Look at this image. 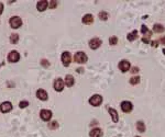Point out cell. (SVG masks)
Wrapping results in <instances>:
<instances>
[{
    "mask_svg": "<svg viewBox=\"0 0 165 137\" xmlns=\"http://www.w3.org/2000/svg\"><path fill=\"white\" fill-rule=\"evenodd\" d=\"M74 61L78 64H85L88 61V57L86 55L85 52H77L75 55H74Z\"/></svg>",
    "mask_w": 165,
    "mask_h": 137,
    "instance_id": "obj_1",
    "label": "cell"
},
{
    "mask_svg": "<svg viewBox=\"0 0 165 137\" xmlns=\"http://www.w3.org/2000/svg\"><path fill=\"white\" fill-rule=\"evenodd\" d=\"M22 19L20 18V16H12V18L9 19V24H10V27L12 29H18L20 28L21 25H22Z\"/></svg>",
    "mask_w": 165,
    "mask_h": 137,
    "instance_id": "obj_2",
    "label": "cell"
},
{
    "mask_svg": "<svg viewBox=\"0 0 165 137\" xmlns=\"http://www.w3.org/2000/svg\"><path fill=\"white\" fill-rule=\"evenodd\" d=\"M89 103H90V105H93V106H99L102 103V97L99 96V95L92 96V97H90V99H89Z\"/></svg>",
    "mask_w": 165,
    "mask_h": 137,
    "instance_id": "obj_3",
    "label": "cell"
},
{
    "mask_svg": "<svg viewBox=\"0 0 165 137\" xmlns=\"http://www.w3.org/2000/svg\"><path fill=\"white\" fill-rule=\"evenodd\" d=\"M20 61V54L17 52V50H11V52L8 54V62L13 64V63H18Z\"/></svg>",
    "mask_w": 165,
    "mask_h": 137,
    "instance_id": "obj_4",
    "label": "cell"
},
{
    "mask_svg": "<svg viewBox=\"0 0 165 137\" xmlns=\"http://www.w3.org/2000/svg\"><path fill=\"white\" fill-rule=\"evenodd\" d=\"M61 59H62V63L65 67H68L69 64L72 62V55L69 52H63L62 56H61Z\"/></svg>",
    "mask_w": 165,
    "mask_h": 137,
    "instance_id": "obj_5",
    "label": "cell"
},
{
    "mask_svg": "<svg viewBox=\"0 0 165 137\" xmlns=\"http://www.w3.org/2000/svg\"><path fill=\"white\" fill-rule=\"evenodd\" d=\"M120 108L124 113H130L133 110V104L130 101H123V102H121Z\"/></svg>",
    "mask_w": 165,
    "mask_h": 137,
    "instance_id": "obj_6",
    "label": "cell"
},
{
    "mask_svg": "<svg viewBox=\"0 0 165 137\" xmlns=\"http://www.w3.org/2000/svg\"><path fill=\"white\" fill-rule=\"evenodd\" d=\"M88 44H89V47L92 49H97L98 47H100V45L102 44V41L98 37H93L92 40L89 41Z\"/></svg>",
    "mask_w": 165,
    "mask_h": 137,
    "instance_id": "obj_7",
    "label": "cell"
},
{
    "mask_svg": "<svg viewBox=\"0 0 165 137\" xmlns=\"http://www.w3.org/2000/svg\"><path fill=\"white\" fill-rule=\"evenodd\" d=\"M64 85H65V82H64V80H63L62 78H57V79L54 80L53 87H54V89H55L57 92H62V91H63Z\"/></svg>",
    "mask_w": 165,
    "mask_h": 137,
    "instance_id": "obj_8",
    "label": "cell"
},
{
    "mask_svg": "<svg viewBox=\"0 0 165 137\" xmlns=\"http://www.w3.org/2000/svg\"><path fill=\"white\" fill-rule=\"evenodd\" d=\"M12 109H13V105H12L11 102H9V101H6V102H3V103L0 104V111H1L2 113L10 112Z\"/></svg>",
    "mask_w": 165,
    "mask_h": 137,
    "instance_id": "obj_9",
    "label": "cell"
},
{
    "mask_svg": "<svg viewBox=\"0 0 165 137\" xmlns=\"http://www.w3.org/2000/svg\"><path fill=\"white\" fill-rule=\"evenodd\" d=\"M52 115H53V113H52V111H50V110H42L40 112V117L45 122L50 121L52 118Z\"/></svg>",
    "mask_w": 165,
    "mask_h": 137,
    "instance_id": "obj_10",
    "label": "cell"
},
{
    "mask_svg": "<svg viewBox=\"0 0 165 137\" xmlns=\"http://www.w3.org/2000/svg\"><path fill=\"white\" fill-rule=\"evenodd\" d=\"M118 67H119V69L122 71V72H127V71L130 69L131 65H130V62H128V61H125V59H123V61H121V62L118 64Z\"/></svg>",
    "mask_w": 165,
    "mask_h": 137,
    "instance_id": "obj_11",
    "label": "cell"
},
{
    "mask_svg": "<svg viewBox=\"0 0 165 137\" xmlns=\"http://www.w3.org/2000/svg\"><path fill=\"white\" fill-rule=\"evenodd\" d=\"M36 97H38L41 101H46L47 99H49V95H47V92L45 91L44 89H38Z\"/></svg>",
    "mask_w": 165,
    "mask_h": 137,
    "instance_id": "obj_12",
    "label": "cell"
},
{
    "mask_svg": "<svg viewBox=\"0 0 165 137\" xmlns=\"http://www.w3.org/2000/svg\"><path fill=\"white\" fill-rule=\"evenodd\" d=\"M47 7H49V2L45 1V0H41V1H38L36 3V9L40 12H43Z\"/></svg>",
    "mask_w": 165,
    "mask_h": 137,
    "instance_id": "obj_13",
    "label": "cell"
},
{
    "mask_svg": "<svg viewBox=\"0 0 165 137\" xmlns=\"http://www.w3.org/2000/svg\"><path fill=\"white\" fill-rule=\"evenodd\" d=\"M108 112H109V114H110V116H111V118H112V122H115V123H117L119 121V114H118V112L115 110V109H112V108H108Z\"/></svg>",
    "mask_w": 165,
    "mask_h": 137,
    "instance_id": "obj_14",
    "label": "cell"
},
{
    "mask_svg": "<svg viewBox=\"0 0 165 137\" xmlns=\"http://www.w3.org/2000/svg\"><path fill=\"white\" fill-rule=\"evenodd\" d=\"M65 85H67V87H73L74 83H75V79H74V77L72 75H67L66 77H65Z\"/></svg>",
    "mask_w": 165,
    "mask_h": 137,
    "instance_id": "obj_15",
    "label": "cell"
},
{
    "mask_svg": "<svg viewBox=\"0 0 165 137\" xmlns=\"http://www.w3.org/2000/svg\"><path fill=\"white\" fill-rule=\"evenodd\" d=\"M81 21H82V23H84V24L89 25V24H92L94 22V16L92 14H86V15L82 16Z\"/></svg>",
    "mask_w": 165,
    "mask_h": 137,
    "instance_id": "obj_16",
    "label": "cell"
},
{
    "mask_svg": "<svg viewBox=\"0 0 165 137\" xmlns=\"http://www.w3.org/2000/svg\"><path fill=\"white\" fill-rule=\"evenodd\" d=\"M90 137H102V131L100 128H94L89 133Z\"/></svg>",
    "mask_w": 165,
    "mask_h": 137,
    "instance_id": "obj_17",
    "label": "cell"
},
{
    "mask_svg": "<svg viewBox=\"0 0 165 137\" xmlns=\"http://www.w3.org/2000/svg\"><path fill=\"white\" fill-rule=\"evenodd\" d=\"M136 126H137V130L140 133H144L145 132V124H144V122L138 121L137 124H136Z\"/></svg>",
    "mask_w": 165,
    "mask_h": 137,
    "instance_id": "obj_18",
    "label": "cell"
},
{
    "mask_svg": "<svg viewBox=\"0 0 165 137\" xmlns=\"http://www.w3.org/2000/svg\"><path fill=\"white\" fill-rule=\"evenodd\" d=\"M165 31V28L162 24H154L153 25V32L155 33H162Z\"/></svg>",
    "mask_w": 165,
    "mask_h": 137,
    "instance_id": "obj_19",
    "label": "cell"
},
{
    "mask_svg": "<svg viewBox=\"0 0 165 137\" xmlns=\"http://www.w3.org/2000/svg\"><path fill=\"white\" fill-rule=\"evenodd\" d=\"M137 36H138V31H137V30H134V31H132L131 33H129V34H128L127 38H128V40H129L130 42H133V41L137 38Z\"/></svg>",
    "mask_w": 165,
    "mask_h": 137,
    "instance_id": "obj_20",
    "label": "cell"
},
{
    "mask_svg": "<svg viewBox=\"0 0 165 137\" xmlns=\"http://www.w3.org/2000/svg\"><path fill=\"white\" fill-rule=\"evenodd\" d=\"M129 82H130V84H131V85L139 84V83H140V77H139V76H133L132 78H130Z\"/></svg>",
    "mask_w": 165,
    "mask_h": 137,
    "instance_id": "obj_21",
    "label": "cell"
},
{
    "mask_svg": "<svg viewBox=\"0 0 165 137\" xmlns=\"http://www.w3.org/2000/svg\"><path fill=\"white\" fill-rule=\"evenodd\" d=\"M19 42V34L13 33L10 35V43L11 44H17Z\"/></svg>",
    "mask_w": 165,
    "mask_h": 137,
    "instance_id": "obj_22",
    "label": "cell"
},
{
    "mask_svg": "<svg viewBox=\"0 0 165 137\" xmlns=\"http://www.w3.org/2000/svg\"><path fill=\"white\" fill-rule=\"evenodd\" d=\"M141 32L144 34V36H151V34H152V32L150 31L149 29H147V27H146V25H144V24L141 27Z\"/></svg>",
    "mask_w": 165,
    "mask_h": 137,
    "instance_id": "obj_23",
    "label": "cell"
},
{
    "mask_svg": "<svg viewBox=\"0 0 165 137\" xmlns=\"http://www.w3.org/2000/svg\"><path fill=\"white\" fill-rule=\"evenodd\" d=\"M108 12H106V11H101L100 13H99V19L100 20H102V21H107L108 20Z\"/></svg>",
    "mask_w": 165,
    "mask_h": 137,
    "instance_id": "obj_24",
    "label": "cell"
},
{
    "mask_svg": "<svg viewBox=\"0 0 165 137\" xmlns=\"http://www.w3.org/2000/svg\"><path fill=\"white\" fill-rule=\"evenodd\" d=\"M109 44L110 45H116V44H118V37L117 36H110L109 37Z\"/></svg>",
    "mask_w": 165,
    "mask_h": 137,
    "instance_id": "obj_25",
    "label": "cell"
},
{
    "mask_svg": "<svg viewBox=\"0 0 165 137\" xmlns=\"http://www.w3.org/2000/svg\"><path fill=\"white\" fill-rule=\"evenodd\" d=\"M29 101H27V100H23V101H21L20 103H19V108L20 109H25L27 106H29Z\"/></svg>",
    "mask_w": 165,
    "mask_h": 137,
    "instance_id": "obj_26",
    "label": "cell"
},
{
    "mask_svg": "<svg viewBox=\"0 0 165 137\" xmlns=\"http://www.w3.org/2000/svg\"><path fill=\"white\" fill-rule=\"evenodd\" d=\"M56 7H57V1H54V0L49 1V8H51V9H55Z\"/></svg>",
    "mask_w": 165,
    "mask_h": 137,
    "instance_id": "obj_27",
    "label": "cell"
},
{
    "mask_svg": "<svg viewBox=\"0 0 165 137\" xmlns=\"http://www.w3.org/2000/svg\"><path fill=\"white\" fill-rule=\"evenodd\" d=\"M49 126H50V128H52V130H55V128L58 127V123L56 122V121H54V122H52Z\"/></svg>",
    "mask_w": 165,
    "mask_h": 137,
    "instance_id": "obj_28",
    "label": "cell"
},
{
    "mask_svg": "<svg viewBox=\"0 0 165 137\" xmlns=\"http://www.w3.org/2000/svg\"><path fill=\"white\" fill-rule=\"evenodd\" d=\"M41 65L43 67H49L50 66V62L46 61V59H42V61H41Z\"/></svg>",
    "mask_w": 165,
    "mask_h": 137,
    "instance_id": "obj_29",
    "label": "cell"
},
{
    "mask_svg": "<svg viewBox=\"0 0 165 137\" xmlns=\"http://www.w3.org/2000/svg\"><path fill=\"white\" fill-rule=\"evenodd\" d=\"M142 42L145 43V44H149V43H150V36H143Z\"/></svg>",
    "mask_w": 165,
    "mask_h": 137,
    "instance_id": "obj_30",
    "label": "cell"
},
{
    "mask_svg": "<svg viewBox=\"0 0 165 137\" xmlns=\"http://www.w3.org/2000/svg\"><path fill=\"white\" fill-rule=\"evenodd\" d=\"M150 43H151V45L153 46V47H155V48L158 47V45H159V42L158 41H153V42H150Z\"/></svg>",
    "mask_w": 165,
    "mask_h": 137,
    "instance_id": "obj_31",
    "label": "cell"
},
{
    "mask_svg": "<svg viewBox=\"0 0 165 137\" xmlns=\"http://www.w3.org/2000/svg\"><path fill=\"white\" fill-rule=\"evenodd\" d=\"M159 42H160V43H161V44H162V45H165V36H162V37H160Z\"/></svg>",
    "mask_w": 165,
    "mask_h": 137,
    "instance_id": "obj_32",
    "label": "cell"
},
{
    "mask_svg": "<svg viewBox=\"0 0 165 137\" xmlns=\"http://www.w3.org/2000/svg\"><path fill=\"white\" fill-rule=\"evenodd\" d=\"M138 71H139V68H138V67H133L132 69H131V72H132V74H137Z\"/></svg>",
    "mask_w": 165,
    "mask_h": 137,
    "instance_id": "obj_33",
    "label": "cell"
},
{
    "mask_svg": "<svg viewBox=\"0 0 165 137\" xmlns=\"http://www.w3.org/2000/svg\"><path fill=\"white\" fill-rule=\"evenodd\" d=\"M2 12H3V3L0 2V14H1Z\"/></svg>",
    "mask_w": 165,
    "mask_h": 137,
    "instance_id": "obj_34",
    "label": "cell"
},
{
    "mask_svg": "<svg viewBox=\"0 0 165 137\" xmlns=\"http://www.w3.org/2000/svg\"><path fill=\"white\" fill-rule=\"evenodd\" d=\"M76 71L77 72H84V69H82V68H77Z\"/></svg>",
    "mask_w": 165,
    "mask_h": 137,
    "instance_id": "obj_35",
    "label": "cell"
},
{
    "mask_svg": "<svg viewBox=\"0 0 165 137\" xmlns=\"http://www.w3.org/2000/svg\"><path fill=\"white\" fill-rule=\"evenodd\" d=\"M163 54L165 55V48H163Z\"/></svg>",
    "mask_w": 165,
    "mask_h": 137,
    "instance_id": "obj_36",
    "label": "cell"
},
{
    "mask_svg": "<svg viewBox=\"0 0 165 137\" xmlns=\"http://www.w3.org/2000/svg\"><path fill=\"white\" fill-rule=\"evenodd\" d=\"M137 137H140V136H137Z\"/></svg>",
    "mask_w": 165,
    "mask_h": 137,
    "instance_id": "obj_37",
    "label": "cell"
}]
</instances>
